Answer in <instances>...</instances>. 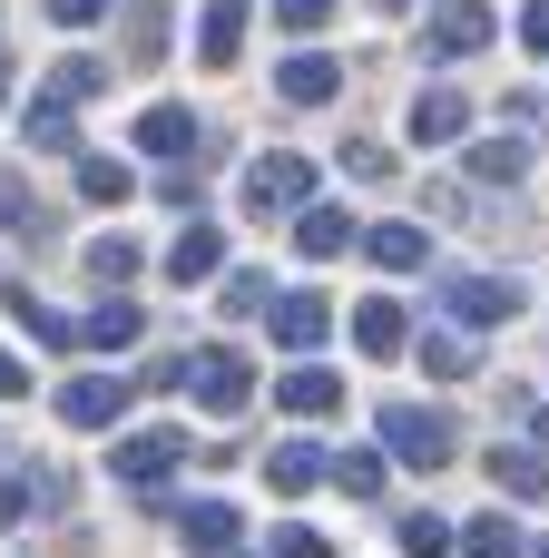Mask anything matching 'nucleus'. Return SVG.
Instances as JSON below:
<instances>
[{
	"label": "nucleus",
	"instance_id": "obj_1",
	"mask_svg": "<svg viewBox=\"0 0 549 558\" xmlns=\"http://www.w3.org/2000/svg\"><path fill=\"white\" fill-rule=\"evenodd\" d=\"M187 392H196L206 412H226V422H236V412L255 402V363H246L236 343H206V353H187Z\"/></svg>",
	"mask_w": 549,
	"mask_h": 558
},
{
	"label": "nucleus",
	"instance_id": "obj_42",
	"mask_svg": "<svg viewBox=\"0 0 549 558\" xmlns=\"http://www.w3.org/2000/svg\"><path fill=\"white\" fill-rule=\"evenodd\" d=\"M530 558H549V539H540V549H530Z\"/></svg>",
	"mask_w": 549,
	"mask_h": 558
},
{
	"label": "nucleus",
	"instance_id": "obj_26",
	"mask_svg": "<svg viewBox=\"0 0 549 558\" xmlns=\"http://www.w3.org/2000/svg\"><path fill=\"white\" fill-rule=\"evenodd\" d=\"M0 304H10V314H20V324H29V343H69V314H49V304H39V294H29V284H10V294H0Z\"/></svg>",
	"mask_w": 549,
	"mask_h": 558
},
{
	"label": "nucleus",
	"instance_id": "obj_40",
	"mask_svg": "<svg viewBox=\"0 0 549 558\" xmlns=\"http://www.w3.org/2000/svg\"><path fill=\"white\" fill-rule=\"evenodd\" d=\"M20 392H29V363H20V353H0V402H20Z\"/></svg>",
	"mask_w": 549,
	"mask_h": 558
},
{
	"label": "nucleus",
	"instance_id": "obj_6",
	"mask_svg": "<svg viewBox=\"0 0 549 558\" xmlns=\"http://www.w3.org/2000/svg\"><path fill=\"white\" fill-rule=\"evenodd\" d=\"M501 39L491 0H432V59H481Z\"/></svg>",
	"mask_w": 549,
	"mask_h": 558
},
{
	"label": "nucleus",
	"instance_id": "obj_12",
	"mask_svg": "<svg viewBox=\"0 0 549 558\" xmlns=\"http://www.w3.org/2000/svg\"><path fill=\"white\" fill-rule=\"evenodd\" d=\"M334 88H344V69H334L324 49H295V59L275 69V98H285V108H324Z\"/></svg>",
	"mask_w": 549,
	"mask_h": 558
},
{
	"label": "nucleus",
	"instance_id": "obj_41",
	"mask_svg": "<svg viewBox=\"0 0 549 558\" xmlns=\"http://www.w3.org/2000/svg\"><path fill=\"white\" fill-rule=\"evenodd\" d=\"M383 10H413V0H383Z\"/></svg>",
	"mask_w": 549,
	"mask_h": 558
},
{
	"label": "nucleus",
	"instance_id": "obj_11",
	"mask_svg": "<svg viewBox=\"0 0 549 558\" xmlns=\"http://www.w3.org/2000/svg\"><path fill=\"white\" fill-rule=\"evenodd\" d=\"M177 530H187V549H206V558L246 549V520H236V500H177Z\"/></svg>",
	"mask_w": 549,
	"mask_h": 558
},
{
	"label": "nucleus",
	"instance_id": "obj_3",
	"mask_svg": "<svg viewBox=\"0 0 549 558\" xmlns=\"http://www.w3.org/2000/svg\"><path fill=\"white\" fill-rule=\"evenodd\" d=\"M462 451V432L442 422V412H383V461H403V471H442Z\"/></svg>",
	"mask_w": 549,
	"mask_h": 558
},
{
	"label": "nucleus",
	"instance_id": "obj_36",
	"mask_svg": "<svg viewBox=\"0 0 549 558\" xmlns=\"http://www.w3.org/2000/svg\"><path fill=\"white\" fill-rule=\"evenodd\" d=\"M108 10H118V0H49V20H59V29H98Z\"/></svg>",
	"mask_w": 549,
	"mask_h": 558
},
{
	"label": "nucleus",
	"instance_id": "obj_24",
	"mask_svg": "<svg viewBox=\"0 0 549 558\" xmlns=\"http://www.w3.org/2000/svg\"><path fill=\"white\" fill-rule=\"evenodd\" d=\"M98 88H108V59H59V69H49V98H69V108L98 98Z\"/></svg>",
	"mask_w": 549,
	"mask_h": 558
},
{
	"label": "nucleus",
	"instance_id": "obj_21",
	"mask_svg": "<svg viewBox=\"0 0 549 558\" xmlns=\"http://www.w3.org/2000/svg\"><path fill=\"white\" fill-rule=\"evenodd\" d=\"M236 49H246V10H236V0H216V10H206V29H196V59H206V69H236Z\"/></svg>",
	"mask_w": 549,
	"mask_h": 558
},
{
	"label": "nucleus",
	"instance_id": "obj_28",
	"mask_svg": "<svg viewBox=\"0 0 549 558\" xmlns=\"http://www.w3.org/2000/svg\"><path fill=\"white\" fill-rule=\"evenodd\" d=\"M462 549H472V558H521V530H511L501 510H481V520L462 530Z\"/></svg>",
	"mask_w": 549,
	"mask_h": 558
},
{
	"label": "nucleus",
	"instance_id": "obj_17",
	"mask_svg": "<svg viewBox=\"0 0 549 558\" xmlns=\"http://www.w3.org/2000/svg\"><path fill=\"white\" fill-rule=\"evenodd\" d=\"M138 147H147V157H187V147H196V108L157 98V108L138 118Z\"/></svg>",
	"mask_w": 549,
	"mask_h": 558
},
{
	"label": "nucleus",
	"instance_id": "obj_33",
	"mask_svg": "<svg viewBox=\"0 0 549 558\" xmlns=\"http://www.w3.org/2000/svg\"><path fill=\"white\" fill-rule=\"evenodd\" d=\"M334 10H344V0H275V20H285V29H295V39H305V29H324V20H334Z\"/></svg>",
	"mask_w": 549,
	"mask_h": 558
},
{
	"label": "nucleus",
	"instance_id": "obj_38",
	"mask_svg": "<svg viewBox=\"0 0 549 558\" xmlns=\"http://www.w3.org/2000/svg\"><path fill=\"white\" fill-rule=\"evenodd\" d=\"M29 500H39L29 481H0V530H20V510H29Z\"/></svg>",
	"mask_w": 549,
	"mask_h": 558
},
{
	"label": "nucleus",
	"instance_id": "obj_35",
	"mask_svg": "<svg viewBox=\"0 0 549 558\" xmlns=\"http://www.w3.org/2000/svg\"><path fill=\"white\" fill-rule=\"evenodd\" d=\"M29 137L59 147V137H69V98H39V108H29Z\"/></svg>",
	"mask_w": 549,
	"mask_h": 558
},
{
	"label": "nucleus",
	"instance_id": "obj_39",
	"mask_svg": "<svg viewBox=\"0 0 549 558\" xmlns=\"http://www.w3.org/2000/svg\"><path fill=\"white\" fill-rule=\"evenodd\" d=\"M521 39H530V49L549 59V0H530V10H521Z\"/></svg>",
	"mask_w": 549,
	"mask_h": 558
},
{
	"label": "nucleus",
	"instance_id": "obj_29",
	"mask_svg": "<svg viewBox=\"0 0 549 558\" xmlns=\"http://www.w3.org/2000/svg\"><path fill=\"white\" fill-rule=\"evenodd\" d=\"M138 265H147V255H138L128 235H98V245H88V275H98V284H128Z\"/></svg>",
	"mask_w": 549,
	"mask_h": 558
},
{
	"label": "nucleus",
	"instance_id": "obj_27",
	"mask_svg": "<svg viewBox=\"0 0 549 558\" xmlns=\"http://www.w3.org/2000/svg\"><path fill=\"white\" fill-rule=\"evenodd\" d=\"M422 373H432V383H462V373H472V333H462V324L432 333V343H422Z\"/></svg>",
	"mask_w": 549,
	"mask_h": 558
},
{
	"label": "nucleus",
	"instance_id": "obj_31",
	"mask_svg": "<svg viewBox=\"0 0 549 558\" xmlns=\"http://www.w3.org/2000/svg\"><path fill=\"white\" fill-rule=\"evenodd\" d=\"M442 549H452V530H442L432 510H413V520H403V558H442Z\"/></svg>",
	"mask_w": 549,
	"mask_h": 558
},
{
	"label": "nucleus",
	"instance_id": "obj_18",
	"mask_svg": "<svg viewBox=\"0 0 549 558\" xmlns=\"http://www.w3.org/2000/svg\"><path fill=\"white\" fill-rule=\"evenodd\" d=\"M167 275H177V284H206V275H226V235H216V226H187V235L167 245Z\"/></svg>",
	"mask_w": 549,
	"mask_h": 558
},
{
	"label": "nucleus",
	"instance_id": "obj_43",
	"mask_svg": "<svg viewBox=\"0 0 549 558\" xmlns=\"http://www.w3.org/2000/svg\"><path fill=\"white\" fill-rule=\"evenodd\" d=\"M0 39H10V29H0Z\"/></svg>",
	"mask_w": 549,
	"mask_h": 558
},
{
	"label": "nucleus",
	"instance_id": "obj_37",
	"mask_svg": "<svg viewBox=\"0 0 549 558\" xmlns=\"http://www.w3.org/2000/svg\"><path fill=\"white\" fill-rule=\"evenodd\" d=\"M383 167H393V157H383L373 137H354V147H344V177H383Z\"/></svg>",
	"mask_w": 549,
	"mask_h": 558
},
{
	"label": "nucleus",
	"instance_id": "obj_9",
	"mask_svg": "<svg viewBox=\"0 0 549 558\" xmlns=\"http://www.w3.org/2000/svg\"><path fill=\"white\" fill-rule=\"evenodd\" d=\"M344 245H363V226H354L344 206H324V196H314V206H295V255H305V265H334Z\"/></svg>",
	"mask_w": 549,
	"mask_h": 558
},
{
	"label": "nucleus",
	"instance_id": "obj_13",
	"mask_svg": "<svg viewBox=\"0 0 549 558\" xmlns=\"http://www.w3.org/2000/svg\"><path fill=\"white\" fill-rule=\"evenodd\" d=\"M363 255H373L383 275H422V265H432V235L403 226V216H383V226H363Z\"/></svg>",
	"mask_w": 549,
	"mask_h": 558
},
{
	"label": "nucleus",
	"instance_id": "obj_14",
	"mask_svg": "<svg viewBox=\"0 0 549 558\" xmlns=\"http://www.w3.org/2000/svg\"><path fill=\"white\" fill-rule=\"evenodd\" d=\"M275 402H285L295 422H334V412H344V383H334L324 363H295V373L275 383Z\"/></svg>",
	"mask_w": 549,
	"mask_h": 558
},
{
	"label": "nucleus",
	"instance_id": "obj_8",
	"mask_svg": "<svg viewBox=\"0 0 549 558\" xmlns=\"http://www.w3.org/2000/svg\"><path fill=\"white\" fill-rule=\"evenodd\" d=\"M118 412H128V383L118 373H69V392H59V422L69 432H108Z\"/></svg>",
	"mask_w": 549,
	"mask_h": 558
},
{
	"label": "nucleus",
	"instance_id": "obj_10",
	"mask_svg": "<svg viewBox=\"0 0 549 558\" xmlns=\"http://www.w3.org/2000/svg\"><path fill=\"white\" fill-rule=\"evenodd\" d=\"M344 324H354V343H363L373 363H393V353H413V314H403L393 294H373V304H344Z\"/></svg>",
	"mask_w": 549,
	"mask_h": 558
},
{
	"label": "nucleus",
	"instance_id": "obj_22",
	"mask_svg": "<svg viewBox=\"0 0 549 558\" xmlns=\"http://www.w3.org/2000/svg\"><path fill=\"white\" fill-rule=\"evenodd\" d=\"M472 177H481V186H521V177H530V147H521V137H481V147H472Z\"/></svg>",
	"mask_w": 549,
	"mask_h": 558
},
{
	"label": "nucleus",
	"instance_id": "obj_7",
	"mask_svg": "<svg viewBox=\"0 0 549 558\" xmlns=\"http://www.w3.org/2000/svg\"><path fill=\"white\" fill-rule=\"evenodd\" d=\"M334 314H344V304H324V294H275V304H265V333H275L285 353H314V343L334 333Z\"/></svg>",
	"mask_w": 549,
	"mask_h": 558
},
{
	"label": "nucleus",
	"instance_id": "obj_34",
	"mask_svg": "<svg viewBox=\"0 0 549 558\" xmlns=\"http://www.w3.org/2000/svg\"><path fill=\"white\" fill-rule=\"evenodd\" d=\"M275 558H334V539H314L305 520H285V530H275Z\"/></svg>",
	"mask_w": 549,
	"mask_h": 558
},
{
	"label": "nucleus",
	"instance_id": "obj_5",
	"mask_svg": "<svg viewBox=\"0 0 549 558\" xmlns=\"http://www.w3.org/2000/svg\"><path fill=\"white\" fill-rule=\"evenodd\" d=\"M246 206H255V216H295V206H314V157H255Z\"/></svg>",
	"mask_w": 549,
	"mask_h": 558
},
{
	"label": "nucleus",
	"instance_id": "obj_15",
	"mask_svg": "<svg viewBox=\"0 0 549 558\" xmlns=\"http://www.w3.org/2000/svg\"><path fill=\"white\" fill-rule=\"evenodd\" d=\"M462 128H472V98H462V88H422V98H413V137H422V147H452Z\"/></svg>",
	"mask_w": 549,
	"mask_h": 558
},
{
	"label": "nucleus",
	"instance_id": "obj_4",
	"mask_svg": "<svg viewBox=\"0 0 549 558\" xmlns=\"http://www.w3.org/2000/svg\"><path fill=\"white\" fill-rule=\"evenodd\" d=\"M177 461H187V432H177V422H157V432H128V441L108 451V471H118L128 490H157Z\"/></svg>",
	"mask_w": 549,
	"mask_h": 558
},
{
	"label": "nucleus",
	"instance_id": "obj_20",
	"mask_svg": "<svg viewBox=\"0 0 549 558\" xmlns=\"http://www.w3.org/2000/svg\"><path fill=\"white\" fill-rule=\"evenodd\" d=\"M481 471H491L511 500H549V461H540V451H521V441H511V451H491Z\"/></svg>",
	"mask_w": 549,
	"mask_h": 558
},
{
	"label": "nucleus",
	"instance_id": "obj_32",
	"mask_svg": "<svg viewBox=\"0 0 549 558\" xmlns=\"http://www.w3.org/2000/svg\"><path fill=\"white\" fill-rule=\"evenodd\" d=\"M0 226H20V235H39V206H29V186H20V177H0Z\"/></svg>",
	"mask_w": 549,
	"mask_h": 558
},
{
	"label": "nucleus",
	"instance_id": "obj_23",
	"mask_svg": "<svg viewBox=\"0 0 549 558\" xmlns=\"http://www.w3.org/2000/svg\"><path fill=\"white\" fill-rule=\"evenodd\" d=\"M128 186H138V177H128L118 157H88V147H79V196H88V206H128Z\"/></svg>",
	"mask_w": 549,
	"mask_h": 558
},
{
	"label": "nucleus",
	"instance_id": "obj_16",
	"mask_svg": "<svg viewBox=\"0 0 549 558\" xmlns=\"http://www.w3.org/2000/svg\"><path fill=\"white\" fill-rule=\"evenodd\" d=\"M265 481H275L285 500H305L314 481H334V451H324V441H285V451L265 461Z\"/></svg>",
	"mask_w": 549,
	"mask_h": 558
},
{
	"label": "nucleus",
	"instance_id": "obj_19",
	"mask_svg": "<svg viewBox=\"0 0 549 558\" xmlns=\"http://www.w3.org/2000/svg\"><path fill=\"white\" fill-rule=\"evenodd\" d=\"M79 333H88V343H98V353H128V343H138V333H147V314H138V304H128V294H108V304H88V324H79Z\"/></svg>",
	"mask_w": 549,
	"mask_h": 558
},
{
	"label": "nucleus",
	"instance_id": "obj_30",
	"mask_svg": "<svg viewBox=\"0 0 549 558\" xmlns=\"http://www.w3.org/2000/svg\"><path fill=\"white\" fill-rule=\"evenodd\" d=\"M334 481H344L354 500H373V490H383V451H344V461H334Z\"/></svg>",
	"mask_w": 549,
	"mask_h": 558
},
{
	"label": "nucleus",
	"instance_id": "obj_25",
	"mask_svg": "<svg viewBox=\"0 0 549 558\" xmlns=\"http://www.w3.org/2000/svg\"><path fill=\"white\" fill-rule=\"evenodd\" d=\"M265 304H275V284H265L255 265H236V275L216 284V314H265Z\"/></svg>",
	"mask_w": 549,
	"mask_h": 558
},
{
	"label": "nucleus",
	"instance_id": "obj_2",
	"mask_svg": "<svg viewBox=\"0 0 549 558\" xmlns=\"http://www.w3.org/2000/svg\"><path fill=\"white\" fill-rule=\"evenodd\" d=\"M442 314H452L462 333H501V324L521 314V284H511V275H452V284H442Z\"/></svg>",
	"mask_w": 549,
	"mask_h": 558
}]
</instances>
